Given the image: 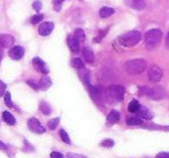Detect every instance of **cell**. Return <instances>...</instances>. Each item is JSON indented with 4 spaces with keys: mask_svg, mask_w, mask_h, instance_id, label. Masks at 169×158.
Returning a JSON list of instances; mask_svg holds the SVG:
<instances>
[{
    "mask_svg": "<svg viewBox=\"0 0 169 158\" xmlns=\"http://www.w3.org/2000/svg\"><path fill=\"white\" fill-rule=\"evenodd\" d=\"M124 92H125V90L122 85H111L103 91L102 98L109 104H116L123 99Z\"/></svg>",
    "mask_w": 169,
    "mask_h": 158,
    "instance_id": "obj_1",
    "label": "cell"
},
{
    "mask_svg": "<svg viewBox=\"0 0 169 158\" xmlns=\"http://www.w3.org/2000/svg\"><path fill=\"white\" fill-rule=\"evenodd\" d=\"M162 38V32L160 29H152L146 32L145 35V43L148 50H154L158 46Z\"/></svg>",
    "mask_w": 169,
    "mask_h": 158,
    "instance_id": "obj_2",
    "label": "cell"
},
{
    "mask_svg": "<svg viewBox=\"0 0 169 158\" xmlns=\"http://www.w3.org/2000/svg\"><path fill=\"white\" fill-rule=\"evenodd\" d=\"M125 69L129 74L137 75L146 69V61L144 59H132L125 63Z\"/></svg>",
    "mask_w": 169,
    "mask_h": 158,
    "instance_id": "obj_3",
    "label": "cell"
},
{
    "mask_svg": "<svg viewBox=\"0 0 169 158\" xmlns=\"http://www.w3.org/2000/svg\"><path fill=\"white\" fill-rule=\"evenodd\" d=\"M140 39H141V34L139 31H130L125 34V35H123L118 38V41L121 43V45L123 46H134V45H137L138 43L140 42Z\"/></svg>",
    "mask_w": 169,
    "mask_h": 158,
    "instance_id": "obj_4",
    "label": "cell"
},
{
    "mask_svg": "<svg viewBox=\"0 0 169 158\" xmlns=\"http://www.w3.org/2000/svg\"><path fill=\"white\" fill-rule=\"evenodd\" d=\"M146 95L152 98V99H155V100H160V99H163L167 97V94L164 91L163 88L161 87H155V88H148L147 89V92Z\"/></svg>",
    "mask_w": 169,
    "mask_h": 158,
    "instance_id": "obj_5",
    "label": "cell"
},
{
    "mask_svg": "<svg viewBox=\"0 0 169 158\" xmlns=\"http://www.w3.org/2000/svg\"><path fill=\"white\" fill-rule=\"evenodd\" d=\"M28 128H29V131H32V133H36V134L45 133V128L41 125V122L38 121L36 118H30L28 120Z\"/></svg>",
    "mask_w": 169,
    "mask_h": 158,
    "instance_id": "obj_6",
    "label": "cell"
},
{
    "mask_svg": "<svg viewBox=\"0 0 169 158\" xmlns=\"http://www.w3.org/2000/svg\"><path fill=\"white\" fill-rule=\"evenodd\" d=\"M162 76H163V72L158 66H153L148 70V79L152 82H159L160 80L162 79Z\"/></svg>",
    "mask_w": 169,
    "mask_h": 158,
    "instance_id": "obj_7",
    "label": "cell"
},
{
    "mask_svg": "<svg viewBox=\"0 0 169 158\" xmlns=\"http://www.w3.org/2000/svg\"><path fill=\"white\" fill-rule=\"evenodd\" d=\"M32 65H34V67H35V69H36L37 72L45 74V75L49 73V69H48V67H47V65H45V63H44L41 58L32 59Z\"/></svg>",
    "mask_w": 169,
    "mask_h": 158,
    "instance_id": "obj_8",
    "label": "cell"
},
{
    "mask_svg": "<svg viewBox=\"0 0 169 158\" xmlns=\"http://www.w3.org/2000/svg\"><path fill=\"white\" fill-rule=\"evenodd\" d=\"M124 1L129 7H131L133 9H137V11H141L146 7L145 0H124Z\"/></svg>",
    "mask_w": 169,
    "mask_h": 158,
    "instance_id": "obj_9",
    "label": "cell"
},
{
    "mask_svg": "<svg viewBox=\"0 0 169 158\" xmlns=\"http://www.w3.org/2000/svg\"><path fill=\"white\" fill-rule=\"evenodd\" d=\"M53 30V23L52 22H44L38 28V32L41 36H48Z\"/></svg>",
    "mask_w": 169,
    "mask_h": 158,
    "instance_id": "obj_10",
    "label": "cell"
},
{
    "mask_svg": "<svg viewBox=\"0 0 169 158\" xmlns=\"http://www.w3.org/2000/svg\"><path fill=\"white\" fill-rule=\"evenodd\" d=\"M87 87H88V90H89L90 95H92V97H93V99L95 100L96 103L99 104V105H102V95H101V91L97 88H95V87H93V85L90 84H87Z\"/></svg>",
    "mask_w": 169,
    "mask_h": 158,
    "instance_id": "obj_11",
    "label": "cell"
},
{
    "mask_svg": "<svg viewBox=\"0 0 169 158\" xmlns=\"http://www.w3.org/2000/svg\"><path fill=\"white\" fill-rule=\"evenodd\" d=\"M24 56V48L22 46H14L9 51V57L13 60H20Z\"/></svg>",
    "mask_w": 169,
    "mask_h": 158,
    "instance_id": "obj_12",
    "label": "cell"
},
{
    "mask_svg": "<svg viewBox=\"0 0 169 158\" xmlns=\"http://www.w3.org/2000/svg\"><path fill=\"white\" fill-rule=\"evenodd\" d=\"M14 44V38L7 34H0V45L4 48H9Z\"/></svg>",
    "mask_w": 169,
    "mask_h": 158,
    "instance_id": "obj_13",
    "label": "cell"
},
{
    "mask_svg": "<svg viewBox=\"0 0 169 158\" xmlns=\"http://www.w3.org/2000/svg\"><path fill=\"white\" fill-rule=\"evenodd\" d=\"M79 43L80 42L74 36H69V38H67V44H69V48H71L72 52H78L80 50Z\"/></svg>",
    "mask_w": 169,
    "mask_h": 158,
    "instance_id": "obj_14",
    "label": "cell"
},
{
    "mask_svg": "<svg viewBox=\"0 0 169 158\" xmlns=\"http://www.w3.org/2000/svg\"><path fill=\"white\" fill-rule=\"evenodd\" d=\"M138 114V117L141 119H146V120H149V119H152V113L149 112V110H148L147 107H145V106H143V105H140V107H139V110L136 112Z\"/></svg>",
    "mask_w": 169,
    "mask_h": 158,
    "instance_id": "obj_15",
    "label": "cell"
},
{
    "mask_svg": "<svg viewBox=\"0 0 169 158\" xmlns=\"http://www.w3.org/2000/svg\"><path fill=\"white\" fill-rule=\"evenodd\" d=\"M51 85H52V82H51L50 77H48V76H43L42 79L39 80V83H38V89L45 91V90H48Z\"/></svg>",
    "mask_w": 169,
    "mask_h": 158,
    "instance_id": "obj_16",
    "label": "cell"
},
{
    "mask_svg": "<svg viewBox=\"0 0 169 158\" xmlns=\"http://www.w3.org/2000/svg\"><path fill=\"white\" fill-rule=\"evenodd\" d=\"M82 57L86 60V63H94V53L89 48H82Z\"/></svg>",
    "mask_w": 169,
    "mask_h": 158,
    "instance_id": "obj_17",
    "label": "cell"
},
{
    "mask_svg": "<svg viewBox=\"0 0 169 158\" xmlns=\"http://www.w3.org/2000/svg\"><path fill=\"white\" fill-rule=\"evenodd\" d=\"M119 119H121V114H119L118 111L116 110L110 111V113L108 116V122L109 124H116V122L119 121Z\"/></svg>",
    "mask_w": 169,
    "mask_h": 158,
    "instance_id": "obj_18",
    "label": "cell"
},
{
    "mask_svg": "<svg viewBox=\"0 0 169 158\" xmlns=\"http://www.w3.org/2000/svg\"><path fill=\"white\" fill-rule=\"evenodd\" d=\"M115 13V9L114 8H111V7H102L100 9V16L102 19H107V17H109L111 16L112 14Z\"/></svg>",
    "mask_w": 169,
    "mask_h": 158,
    "instance_id": "obj_19",
    "label": "cell"
},
{
    "mask_svg": "<svg viewBox=\"0 0 169 158\" xmlns=\"http://www.w3.org/2000/svg\"><path fill=\"white\" fill-rule=\"evenodd\" d=\"M2 118H4V121L6 122V124H8V125H11V126H13V125H15V118L13 117V114L12 113H9L8 111H5L4 113H2Z\"/></svg>",
    "mask_w": 169,
    "mask_h": 158,
    "instance_id": "obj_20",
    "label": "cell"
},
{
    "mask_svg": "<svg viewBox=\"0 0 169 158\" xmlns=\"http://www.w3.org/2000/svg\"><path fill=\"white\" fill-rule=\"evenodd\" d=\"M126 124L129 126H141V125H144L143 120L139 117H130V118H127Z\"/></svg>",
    "mask_w": 169,
    "mask_h": 158,
    "instance_id": "obj_21",
    "label": "cell"
},
{
    "mask_svg": "<svg viewBox=\"0 0 169 158\" xmlns=\"http://www.w3.org/2000/svg\"><path fill=\"white\" fill-rule=\"evenodd\" d=\"M139 107H140V104L138 103L137 100H131L129 103V105H127V110H129V112H131V113H136L139 110Z\"/></svg>",
    "mask_w": 169,
    "mask_h": 158,
    "instance_id": "obj_22",
    "label": "cell"
},
{
    "mask_svg": "<svg viewBox=\"0 0 169 158\" xmlns=\"http://www.w3.org/2000/svg\"><path fill=\"white\" fill-rule=\"evenodd\" d=\"M39 111L42 112L43 114H45V116H48L51 113V107L49 105L48 103H45V102H41L39 103Z\"/></svg>",
    "mask_w": 169,
    "mask_h": 158,
    "instance_id": "obj_23",
    "label": "cell"
},
{
    "mask_svg": "<svg viewBox=\"0 0 169 158\" xmlns=\"http://www.w3.org/2000/svg\"><path fill=\"white\" fill-rule=\"evenodd\" d=\"M72 66H73L74 68L77 69H84L85 68V63H82V60L79 58H74L72 59Z\"/></svg>",
    "mask_w": 169,
    "mask_h": 158,
    "instance_id": "obj_24",
    "label": "cell"
},
{
    "mask_svg": "<svg viewBox=\"0 0 169 158\" xmlns=\"http://www.w3.org/2000/svg\"><path fill=\"white\" fill-rule=\"evenodd\" d=\"M74 37L79 41V42H84L85 41V31L82 29H75V31H74Z\"/></svg>",
    "mask_w": 169,
    "mask_h": 158,
    "instance_id": "obj_25",
    "label": "cell"
},
{
    "mask_svg": "<svg viewBox=\"0 0 169 158\" xmlns=\"http://www.w3.org/2000/svg\"><path fill=\"white\" fill-rule=\"evenodd\" d=\"M59 121H60V119H59V118H54V119H51V120L48 122L49 129H51V131L56 129V128H57V126L59 125Z\"/></svg>",
    "mask_w": 169,
    "mask_h": 158,
    "instance_id": "obj_26",
    "label": "cell"
},
{
    "mask_svg": "<svg viewBox=\"0 0 169 158\" xmlns=\"http://www.w3.org/2000/svg\"><path fill=\"white\" fill-rule=\"evenodd\" d=\"M59 135H60V137H62V140H63L65 143H67V144H71V140H69V134L65 132L64 129H60L59 131Z\"/></svg>",
    "mask_w": 169,
    "mask_h": 158,
    "instance_id": "obj_27",
    "label": "cell"
},
{
    "mask_svg": "<svg viewBox=\"0 0 169 158\" xmlns=\"http://www.w3.org/2000/svg\"><path fill=\"white\" fill-rule=\"evenodd\" d=\"M101 145L102 147H107V148H112L115 145V141L114 140H110V138H107V140H103L101 142Z\"/></svg>",
    "mask_w": 169,
    "mask_h": 158,
    "instance_id": "obj_28",
    "label": "cell"
},
{
    "mask_svg": "<svg viewBox=\"0 0 169 158\" xmlns=\"http://www.w3.org/2000/svg\"><path fill=\"white\" fill-rule=\"evenodd\" d=\"M43 17H44V15H42V14H36V15L32 16V20H30V22H32V24H37L38 22L42 21Z\"/></svg>",
    "mask_w": 169,
    "mask_h": 158,
    "instance_id": "obj_29",
    "label": "cell"
},
{
    "mask_svg": "<svg viewBox=\"0 0 169 158\" xmlns=\"http://www.w3.org/2000/svg\"><path fill=\"white\" fill-rule=\"evenodd\" d=\"M4 96H5L4 98H5V103H6V105L8 106V107H13V103H12V100H11V94L6 91L5 94H4Z\"/></svg>",
    "mask_w": 169,
    "mask_h": 158,
    "instance_id": "obj_30",
    "label": "cell"
},
{
    "mask_svg": "<svg viewBox=\"0 0 169 158\" xmlns=\"http://www.w3.org/2000/svg\"><path fill=\"white\" fill-rule=\"evenodd\" d=\"M106 34H107V30H101V31H100V35L94 38V42H95V43L101 42V39H102L103 37L106 36Z\"/></svg>",
    "mask_w": 169,
    "mask_h": 158,
    "instance_id": "obj_31",
    "label": "cell"
},
{
    "mask_svg": "<svg viewBox=\"0 0 169 158\" xmlns=\"http://www.w3.org/2000/svg\"><path fill=\"white\" fill-rule=\"evenodd\" d=\"M42 2L41 1H35L34 4H32V7H34V9L36 12H39L41 9H42Z\"/></svg>",
    "mask_w": 169,
    "mask_h": 158,
    "instance_id": "obj_32",
    "label": "cell"
},
{
    "mask_svg": "<svg viewBox=\"0 0 169 158\" xmlns=\"http://www.w3.org/2000/svg\"><path fill=\"white\" fill-rule=\"evenodd\" d=\"M5 92H6V84L2 81H0V96H2Z\"/></svg>",
    "mask_w": 169,
    "mask_h": 158,
    "instance_id": "obj_33",
    "label": "cell"
},
{
    "mask_svg": "<svg viewBox=\"0 0 169 158\" xmlns=\"http://www.w3.org/2000/svg\"><path fill=\"white\" fill-rule=\"evenodd\" d=\"M51 158H64L63 153H58V151H53V153H51Z\"/></svg>",
    "mask_w": 169,
    "mask_h": 158,
    "instance_id": "obj_34",
    "label": "cell"
},
{
    "mask_svg": "<svg viewBox=\"0 0 169 158\" xmlns=\"http://www.w3.org/2000/svg\"><path fill=\"white\" fill-rule=\"evenodd\" d=\"M155 158H169V153H160Z\"/></svg>",
    "mask_w": 169,
    "mask_h": 158,
    "instance_id": "obj_35",
    "label": "cell"
},
{
    "mask_svg": "<svg viewBox=\"0 0 169 158\" xmlns=\"http://www.w3.org/2000/svg\"><path fill=\"white\" fill-rule=\"evenodd\" d=\"M67 157L69 158H86V157H84V156H81V155H78V153H69Z\"/></svg>",
    "mask_w": 169,
    "mask_h": 158,
    "instance_id": "obj_36",
    "label": "cell"
},
{
    "mask_svg": "<svg viewBox=\"0 0 169 158\" xmlns=\"http://www.w3.org/2000/svg\"><path fill=\"white\" fill-rule=\"evenodd\" d=\"M27 83L30 85V87H32V88L34 90H38V85L35 84V83H34L32 81H30V80H29V81H27Z\"/></svg>",
    "mask_w": 169,
    "mask_h": 158,
    "instance_id": "obj_37",
    "label": "cell"
},
{
    "mask_svg": "<svg viewBox=\"0 0 169 158\" xmlns=\"http://www.w3.org/2000/svg\"><path fill=\"white\" fill-rule=\"evenodd\" d=\"M60 9H62V4H56V5H54V11L58 12V11H60Z\"/></svg>",
    "mask_w": 169,
    "mask_h": 158,
    "instance_id": "obj_38",
    "label": "cell"
},
{
    "mask_svg": "<svg viewBox=\"0 0 169 158\" xmlns=\"http://www.w3.org/2000/svg\"><path fill=\"white\" fill-rule=\"evenodd\" d=\"M0 149H1V150H6V149H7V145H6L4 142H1V141H0Z\"/></svg>",
    "mask_w": 169,
    "mask_h": 158,
    "instance_id": "obj_39",
    "label": "cell"
},
{
    "mask_svg": "<svg viewBox=\"0 0 169 158\" xmlns=\"http://www.w3.org/2000/svg\"><path fill=\"white\" fill-rule=\"evenodd\" d=\"M63 1H65V0H53V5H56V4H63Z\"/></svg>",
    "mask_w": 169,
    "mask_h": 158,
    "instance_id": "obj_40",
    "label": "cell"
},
{
    "mask_svg": "<svg viewBox=\"0 0 169 158\" xmlns=\"http://www.w3.org/2000/svg\"><path fill=\"white\" fill-rule=\"evenodd\" d=\"M166 45L169 48V32H168V36H167V39H166Z\"/></svg>",
    "mask_w": 169,
    "mask_h": 158,
    "instance_id": "obj_41",
    "label": "cell"
},
{
    "mask_svg": "<svg viewBox=\"0 0 169 158\" xmlns=\"http://www.w3.org/2000/svg\"><path fill=\"white\" fill-rule=\"evenodd\" d=\"M163 129H164V131H169V126H167V127H164Z\"/></svg>",
    "mask_w": 169,
    "mask_h": 158,
    "instance_id": "obj_42",
    "label": "cell"
},
{
    "mask_svg": "<svg viewBox=\"0 0 169 158\" xmlns=\"http://www.w3.org/2000/svg\"><path fill=\"white\" fill-rule=\"evenodd\" d=\"M0 61H1V57H0Z\"/></svg>",
    "mask_w": 169,
    "mask_h": 158,
    "instance_id": "obj_43",
    "label": "cell"
}]
</instances>
